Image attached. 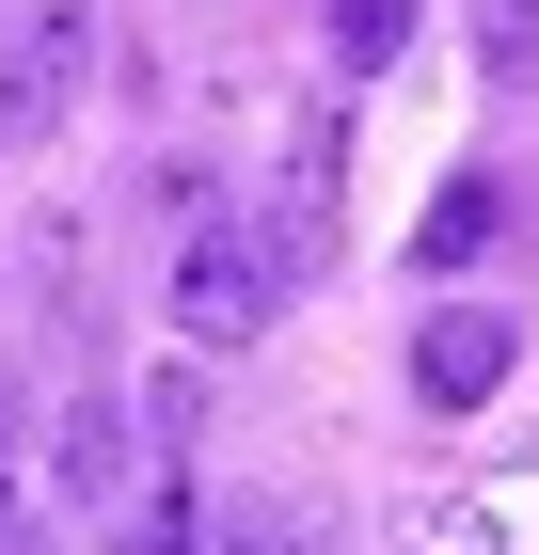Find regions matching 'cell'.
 Returning <instances> with one entry per match:
<instances>
[{
  "mask_svg": "<svg viewBox=\"0 0 539 555\" xmlns=\"http://www.w3.org/2000/svg\"><path fill=\"white\" fill-rule=\"evenodd\" d=\"M159 318L191 349H254L270 334V318H286V255H270V238H254V222H175V270H159Z\"/></svg>",
  "mask_w": 539,
  "mask_h": 555,
  "instance_id": "cell-1",
  "label": "cell"
},
{
  "mask_svg": "<svg viewBox=\"0 0 539 555\" xmlns=\"http://www.w3.org/2000/svg\"><path fill=\"white\" fill-rule=\"evenodd\" d=\"M80 64H95V16H80V0H33V16L0 33V143H48V128H64Z\"/></svg>",
  "mask_w": 539,
  "mask_h": 555,
  "instance_id": "cell-2",
  "label": "cell"
},
{
  "mask_svg": "<svg viewBox=\"0 0 539 555\" xmlns=\"http://www.w3.org/2000/svg\"><path fill=\"white\" fill-rule=\"evenodd\" d=\"M508 365H524V318H492V301H445V318L413 334V397H428V413L508 397Z\"/></svg>",
  "mask_w": 539,
  "mask_h": 555,
  "instance_id": "cell-3",
  "label": "cell"
},
{
  "mask_svg": "<svg viewBox=\"0 0 539 555\" xmlns=\"http://www.w3.org/2000/svg\"><path fill=\"white\" fill-rule=\"evenodd\" d=\"M492 238H508V191H492V175H445V191H428V222H413V270L445 286V270H476Z\"/></svg>",
  "mask_w": 539,
  "mask_h": 555,
  "instance_id": "cell-4",
  "label": "cell"
},
{
  "mask_svg": "<svg viewBox=\"0 0 539 555\" xmlns=\"http://www.w3.org/2000/svg\"><path fill=\"white\" fill-rule=\"evenodd\" d=\"M207 555H333V508L318 492H222Z\"/></svg>",
  "mask_w": 539,
  "mask_h": 555,
  "instance_id": "cell-5",
  "label": "cell"
},
{
  "mask_svg": "<svg viewBox=\"0 0 539 555\" xmlns=\"http://www.w3.org/2000/svg\"><path fill=\"white\" fill-rule=\"evenodd\" d=\"M48 492H64V508H112V492H127V413L80 397V413L48 428Z\"/></svg>",
  "mask_w": 539,
  "mask_h": 555,
  "instance_id": "cell-6",
  "label": "cell"
},
{
  "mask_svg": "<svg viewBox=\"0 0 539 555\" xmlns=\"http://www.w3.org/2000/svg\"><path fill=\"white\" fill-rule=\"evenodd\" d=\"M397 555H508V508H476V492H413V508H397Z\"/></svg>",
  "mask_w": 539,
  "mask_h": 555,
  "instance_id": "cell-7",
  "label": "cell"
},
{
  "mask_svg": "<svg viewBox=\"0 0 539 555\" xmlns=\"http://www.w3.org/2000/svg\"><path fill=\"white\" fill-rule=\"evenodd\" d=\"M397 48H413V0H333V64L349 80H381Z\"/></svg>",
  "mask_w": 539,
  "mask_h": 555,
  "instance_id": "cell-8",
  "label": "cell"
},
{
  "mask_svg": "<svg viewBox=\"0 0 539 555\" xmlns=\"http://www.w3.org/2000/svg\"><path fill=\"white\" fill-rule=\"evenodd\" d=\"M143 444H175V461L207 444V349H191V365H159V382H143Z\"/></svg>",
  "mask_w": 539,
  "mask_h": 555,
  "instance_id": "cell-9",
  "label": "cell"
},
{
  "mask_svg": "<svg viewBox=\"0 0 539 555\" xmlns=\"http://www.w3.org/2000/svg\"><path fill=\"white\" fill-rule=\"evenodd\" d=\"M476 80H539V0H476Z\"/></svg>",
  "mask_w": 539,
  "mask_h": 555,
  "instance_id": "cell-10",
  "label": "cell"
},
{
  "mask_svg": "<svg viewBox=\"0 0 539 555\" xmlns=\"http://www.w3.org/2000/svg\"><path fill=\"white\" fill-rule=\"evenodd\" d=\"M207 492H191V476H159V508H143V524H127V555H207Z\"/></svg>",
  "mask_w": 539,
  "mask_h": 555,
  "instance_id": "cell-11",
  "label": "cell"
},
{
  "mask_svg": "<svg viewBox=\"0 0 539 555\" xmlns=\"http://www.w3.org/2000/svg\"><path fill=\"white\" fill-rule=\"evenodd\" d=\"M0 540H33V461L0 444Z\"/></svg>",
  "mask_w": 539,
  "mask_h": 555,
  "instance_id": "cell-12",
  "label": "cell"
},
{
  "mask_svg": "<svg viewBox=\"0 0 539 555\" xmlns=\"http://www.w3.org/2000/svg\"><path fill=\"white\" fill-rule=\"evenodd\" d=\"M524 461H539V428H524Z\"/></svg>",
  "mask_w": 539,
  "mask_h": 555,
  "instance_id": "cell-13",
  "label": "cell"
},
{
  "mask_svg": "<svg viewBox=\"0 0 539 555\" xmlns=\"http://www.w3.org/2000/svg\"><path fill=\"white\" fill-rule=\"evenodd\" d=\"M0 555H33V540H0Z\"/></svg>",
  "mask_w": 539,
  "mask_h": 555,
  "instance_id": "cell-14",
  "label": "cell"
}]
</instances>
